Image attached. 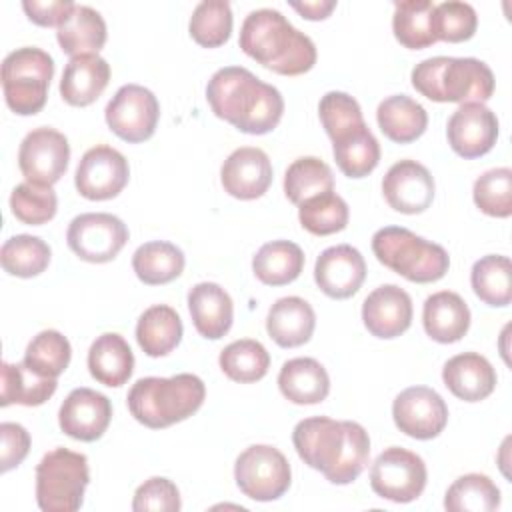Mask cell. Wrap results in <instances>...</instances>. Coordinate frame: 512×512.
Masks as SVG:
<instances>
[{"instance_id": "obj_1", "label": "cell", "mask_w": 512, "mask_h": 512, "mask_svg": "<svg viewBox=\"0 0 512 512\" xmlns=\"http://www.w3.org/2000/svg\"><path fill=\"white\" fill-rule=\"evenodd\" d=\"M292 442L304 464L338 486L354 482L364 472L370 456L368 432L352 420L304 418L294 426Z\"/></svg>"}, {"instance_id": "obj_2", "label": "cell", "mask_w": 512, "mask_h": 512, "mask_svg": "<svg viewBox=\"0 0 512 512\" xmlns=\"http://www.w3.org/2000/svg\"><path fill=\"white\" fill-rule=\"evenodd\" d=\"M212 112L244 134L272 132L284 112V98L272 84L262 82L242 66H224L206 86Z\"/></svg>"}, {"instance_id": "obj_3", "label": "cell", "mask_w": 512, "mask_h": 512, "mask_svg": "<svg viewBox=\"0 0 512 512\" xmlns=\"http://www.w3.org/2000/svg\"><path fill=\"white\" fill-rule=\"evenodd\" d=\"M238 44L258 64L282 76L304 74L316 64L312 38L272 8L252 10L244 18Z\"/></svg>"}, {"instance_id": "obj_4", "label": "cell", "mask_w": 512, "mask_h": 512, "mask_svg": "<svg viewBox=\"0 0 512 512\" xmlns=\"http://www.w3.org/2000/svg\"><path fill=\"white\" fill-rule=\"evenodd\" d=\"M206 398V386L196 374L170 378L148 376L132 384L126 396L130 414L144 426L158 430L192 416Z\"/></svg>"}, {"instance_id": "obj_5", "label": "cell", "mask_w": 512, "mask_h": 512, "mask_svg": "<svg viewBox=\"0 0 512 512\" xmlns=\"http://www.w3.org/2000/svg\"><path fill=\"white\" fill-rule=\"evenodd\" d=\"M412 86L432 102H480L494 94V74L478 58L434 56L418 62L410 74Z\"/></svg>"}, {"instance_id": "obj_6", "label": "cell", "mask_w": 512, "mask_h": 512, "mask_svg": "<svg viewBox=\"0 0 512 512\" xmlns=\"http://www.w3.org/2000/svg\"><path fill=\"white\" fill-rule=\"evenodd\" d=\"M372 252L380 264L410 282L440 280L450 268L448 252L402 226H384L372 236Z\"/></svg>"}, {"instance_id": "obj_7", "label": "cell", "mask_w": 512, "mask_h": 512, "mask_svg": "<svg viewBox=\"0 0 512 512\" xmlns=\"http://www.w3.org/2000/svg\"><path fill=\"white\" fill-rule=\"evenodd\" d=\"M88 482V458L68 448H54L36 466V502L44 512H76Z\"/></svg>"}, {"instance_id": "obj_8", "label": "cell", "mask_w": 512, "mask_h": 512, "mask_svg": "<svg viewBox=\"0 0 512 512\" xmlns=\"http://www.w3.org/2000/svg\"><path fill=\"white\" fill-rule=\"evenodd\" d=\"M54 76V60L36 46L12 50L2 62V90L8 108L20 116L40 112Z\"/></svg>"}, {"instance_id": "obj_9", "label": "cell", "mask_w": 512, "mask_h": 512, "mask_svg": "<svg viewBox=\"0 0 512 512\" xmlns=\"http://www.w3.org/2000/svg\"><path fill=\"white\" fill-rule=\"evenodd\" d=\"M234 478L244 496L256 502H270L290 488L292 470L278 448L254 444L236 458Z\"/></svg>"}, {"instance_id": "obj_10", "label": "cell", "mask_w": 512, "mask_h": 512, "mask_svg": "<svg viewBox=\"0 0 512 512\" xmlns=\"http://www.w3.org/2000/svg\"><path fill=\"white\" fill-rule=\"evenodd\" d=\"M428 472L424 460L406 448L390 446L378 454L370 468L372 490L390 502L406 504L426 488Z\"/></svg>"}, {"instance_id": "obj_11", "label": "cell", "mask_w": 512, "mask_h": 512, "mask_svg": "<svg viewBox=\"0 0 512 512\" xmlns=\"http://www.w3.org/2000/svg\"><path fill=\"white\" fill-rule=\"evenodd\" d=\"M108 128L124 142L148 140L160 118V104L152 90L140 84H124L116 90L104 110Z\"/></svg>"}, {"instance_id": "obj_12", "label": "cell", "mask_w": 512, "mask_h": 512, "mask_svg": "<svg viewBox=\"0 0 512 512\" xmlns=\"http://www.w3.org/2000/svg\"><path fill=\"white\" fill-rule=\"evenodd\" d=\"M126 224L108 212H88L76 216L66 232L70 250L86 262L104 264L118 256L128 242Z\"/></svg>"}, {"instance_id": "obj_13", "label": "cell", "mask_w": 512, "mask_h": 512, "mask_svg": "<svg viewBox=\"0 0 512 512\" xmlns=\"http://www.w3.org/2000/svg\"><path fill=\"white\" fill-rule=\"evenodd\" d=\"M70 160L66 136L54 128L42 126L24 136L18 150V166L26 182L52 186L56 184Z\"/></svg>"}, {"instance_id": "obj_14", "label": "cell", "mask_w": 512, "mask_h": 512, "mask_svg": "<svg viewBox=\"0 0 512 512\" xmlns=\"http://www.w3.org/2000/svg\"><path fill=\"white\" fill-rule=\"evenodd\" d=\"M130 178V166L122 152L98 144L84 152L78 162L74 184L80 196L88 200H110L118 196Z\"/></svg>"}, {"instance_id": "obj_15", "label": "cell", "mask_w": 512, "mask_h": 512, "mask_svg": "<svg viewBox=\"0 0 512 512\" xmlns=\"http://www.w3.org/2000/svg\"><path fill=\"white\" fill-rule=\"evenodd\" d=\"M392 418L400 432L416 440L436 438L448 422V406L442 396L428 386L402 390L392 404Z\"/></svg>"}, {"instance_id": "obj_16", "label": "cell", "mask_w": 512, "mask_h": 512, "mask_svg": "<svg viewBox=\"0 0 512 512\" xmlns=\"http://www.w3.org/2000/svg\"><path fill=\"white\" fill-rule=\"evenodd\" d=\"M452 150L466 158H480L488 154L498 140V118L480 102H466L450 116L446 128Z\"/></svg>"}, {"instance_id": "obj_17", "label": "cell", "mask_w": 512, "mask_h": 512, "mask_svg": "<svg viewBox=\"0 0 512 512\" xmlns=\"http://www.w3.org/2000/svg\"><path fill=\"white\" fill-rule=\"evenodd\" d=\"M434 178L430 170L416 160H398L388 168L382 180V192L390 208L402 214H420L434 200Z\"/></svg>"}, {"instance_id": "obj_18", "label": "cell", "mask_w": 512, "mask_h": 512, "mask_svg": "<svg viewBox=\"0 0 512 512\" xmlns=\"http://www.w3.org/2000/svg\"><path fill=\"white\" fill-rule=\"evenodd\" d=\"M112 420L110 400L92 388H74L58 410V424L74 440H98Z\"/></svg>"}, {"instance_id": "obj_19", "label": "cell", "mask_w": 512, "mask_h": 512, "mask_svg": "<svg viewBox=\"0 0 512 512\" xmlns=\"http://www.w3.org/2000/svg\"><path fill=\"white\" fill-rule=\"evenodd\" d=\"M366 278V262L360 250L350 244L326 248L314 264V280L318 288L334 298L344 300L354 296Z\"/></svg>"}, {"instance_id": "obj_20", "label": "cell", "mask_w": 512, "mask_h": 512, "mask_svg": "<svg viewBox=\"0 0 512 512\" xmlns=\"http://www.w3.org/2000/svg\"><path fill=\"white\" fill-rule=\"evenodd\" d=\"M220 182L230 196L238 200H256L272 184V162L260 148H236L220 168Z\"/></svg>"}, {"instance_id": "obj_21", "label": "cell", "mask_w": 512, "mask_h": 512, "mask_svg": "<svg viewBox=\"0 0 512 512\" xmlns=\"http://www.w3.org/2000/svg\"><path fill=\"white\" fill-rule=\"evenodd\" d=\"M412 298L396 284L374 288L362 304V322L376 338H396L412 324Z\"/></svg>"}, {"instance_id": "obj_22", "label": "cell", "mask_w": 512, "mask_h": 512, "mask_svg": "<svg viewBox=\"0 0 512 512\" xmlns=\"http://www.w3.org/2000/svg\"><path fill=\"white\" fill-rule=\"evenodd\" d=\"M444 386L464 402H480L496 388L494 366L478 352L452 356L442 368Z\"/></svg>"}, {"instance_id": "obj_23", "label": "cell", "mask_w": 512, "mask_h": 512, "mask_svg": "<svg viewBox=\"0 0 512 512\" xmlns=\"http://www.w3.org/2000/svg\"><path fill=\"white\" fill-rule=\"evenodd\" d=\"M188 310L194 328L208 340L222 338L234 318V304L230 294L216 282H200L188 292Z\"/></svg>"}, {"instance_id": "obj_24", "label": "cell", "mask_w": 512, "mask_h": 512, "mask_svg": "<svg viewBox=\"0 0 512 512\" xmlns=\"http://www.w3.org/2000/svg\"><path fill=\"white\" fill-rule=\"evenodd\" d=\"M110 80V64L98 54L68 60L60 80V96L70 106H88L100 98Z\"/></svg>"}, {"instance_id": "obj_25", "label": "cell", "mask_w": 512, "mask_h": 512, "mask_svg": "<svg viewBox=\"0 0 512 512\" xmlns=\"http://www.w3.org/2000/svg\"><path fill=\"white\" fill-rule=\"evenodd\" d=\"M316 314L300 296L278 298L266 316L268 336L282 348H296L312 338Z\"/></svg>"}, {"instance_id": "obj_26", "label": "cell", "mask_w": 512, "mask_h": 512, "mask_svg": "<svg viewBox=\"0 0 512 512\" xmlns=\"http://www.w3.org/2000/svg\"><path fill=\"white\" fill-rule=\"evenodd\" d=\"M422 324L426 334L440 342H458L470 328V308L460 294L440 290L426 298L422 308Z\"/></svg>"}, {"instance_id": "obj_27", "label": "cell", "mask_w": 512, "mask_h": 512, "mask_svg": "<svg viewBox=\"0 0 512 512\" xmlns=\"http://www.w3.org/2000/svg\"><path fill=\"white\" fill-rule=\"evenodd\" d=\"M278 388L294 404H320L330 392V376L314 358H292L280 368Z\"/></svg>"}, {"instance_id": "obj_28", "label": "cell", "mask_w": 512, "mask_h": 512, "mask_svg": "<svg viewBox=\"0 0 512 512\" xmlns=\"http://www.w3.org/2000/svg\"><path fill=\"white\" fill-rule=\"evenodd\" d=\"M88 370L104 386L118 388L126 384L134 370V354L128 342L116 332L100 334L88 350Z\"/></svg>"}, {"instance_id": "obj_29", "label": "cell", "mask_w": 512, "mask_h": 512, "mask_svg": "<svg viewBox=\"0 0 512 512\" xmlns=\"http://www.w3.org/2000/svg\"><path fill=\"white\" fill-rule=\"evenodd\" d=\"M376 120L382 134L398 144L420 138L428 126V114L422 104L406 94L384 98L376 108Z\"/></svg>"}, {"instance_id": "obj_30", "label": "cell", "mask_w": 512, "mask_h": 512, "mask_svg": "<svg viewBox=\"0 0 512 512\" xmlns=\"http://www.w3.org/2000/svg\"><path fill=\"white\" fill-rule=\"evenodd\" d=\"M106 22L102 14L90 6L76 4L68 18L58 26L56 40L68 56L98 54L106 44Z\"/></svg>"}, {"instance_id": "obj_31", "label": "cell", "mask_w": 512, "mask_h": 512, "mask_svg": "<svg viewBox=\"0 0 512 512\" xmlns=\"http://www.w3.org/2000/svg\"><path fill=\"white\" fill-rule=\"evenodd\" d=\"M182 332V320L168 304H154L146 308L136 324L138 346L152 358L170 354L180 344Z\"/></svg>"}, {"instance_id": "obj_32", "label": "cell", "mask_w": 512, "mask_h": 512, "mask_svg": "<svg viewBox=\"0 0 512 512\" xmlns=\"http://www.w3.org/2000/svg\"><path fill=\"white\" fill-rule=\"evenodd\" d=\"M332 152L338 168L348 178H364L380 162V144L366 122L336 136Z\"/></svg>"}, {"instance_id": "obj_33", "label": "cell", "mask_w": 512, "mask_h": 512, "mask_svg": "<svg viewBox=\"0 0 512 512\" xmlns=\"http://www.w3.org/2000/svg\"><path fill=\"white\" fill-rule=\"evenodd\" d=\"M58 388L56 378H46L28 368L24 362L10 364L2 362L0 368V404H22L40 406Z\"/></svg>"}, {"instance_id": "obj_34", "label": "cell", "mask_w": 512, "mask_h": 512, "mask_svg": "<svg viewBox=\"0 0 512 512\" xmlns=\"http://www.w3.org/2000/svg\"><path fill=\"white\" fill-rule=\"evenodd\" d=\"M304 268V252L290 240H272L260 246L252 258L256 278L266 286H284L294 282Z\"/></svg>"}, {"instance_id": "obj_35", "label": "cell", "mask_w": 512, "mask_h": 512, "mask_svg": "<svg viewBox=\"0 0 512 512\" xmlns=\"http://www.w3.org/2000/svg\"><path fill=\"white\" fill-rule=\"evenodd\" d=\"M184 252L166 240L144 242L132 254V268L140 282L148 286L168 284L176 280L184 270Z\"/></svg>"}, {"instance_id": "obj_36", "label": "cell", "mask_w": 512, "mask_h": 512, "mask_svg": "<svg viewBox=\"0 0 512 512\" xmlns=\"http://www.w3.org/2000/svg\"><path fill=\"white\" fill-rule=\"evenodd\" d=\"M434 8L436 4L430 0L394 2L392 30L396 40L410 50H422L438 42L434 34Z\"/></svg>"}, {"instance_id": "obj_37", "label": "cell", "mask_w": 512, "mask_h": 512, "mask_svg": "<svg viewBox=\"0 0 512 512\" xmlns=\"http://www.w3.org/2000/svg\"><path fill=\"white\" fill-rule=\"evenodd\" d=\"M474 294L488 306H508L512 300V264L508 256L488 254L474 262L470 272Z\"/></svg>"}, {"instance_id": "obj_38", "label": "cell", "mask_w": 512, "mask_h": 512, "mask_svg": "<svg viewBox=\"0 0 512 512\" xmlns=\"http://www.w3.org/2000/svg\"><path fill=\"white\" fill-rule=\"evenodd\" d=\"M330 190H334L332 170L316 156L296 158L284 174V194L296 206Z\"/></svg>"}, {"instance_id": "obj_39", "label": "cell", "mask_w": 512, "mask_h": 512, "mask_svg": "<svg viewBox=\"0 0 512 512\" xmlns=\"http://www.w3.org/2000/svg\"><path fill=\"white\" fill-rule=\"evenodd\" d=\"M500 506V490L486 474H464L456 478L444 496L450 512H492Z\"/></svg>"}, {"instance_id": "obj_40", "label": "cell", "mask_w": 512, "mask_h": 512, "mask_svg": "<svg viewBox=\"0 0 512 512\" xmlns=\"http://www.w3.org/2000/svg\"><path fill=\"white\" fill-rule=\"evenodd\" d=\"M222 372L240 384H250L266 376L270 368L268 350L252 338H242L230 342L218 358Z\"/></svg>"}, {"instance_id": "obj_41", "label": "cell", "mask_w": 512, "mask_h": 512, "mask_svg": "<svg viewBox=\"0 0 512 512\" xmlns=\"http://www.w3.org/2000/svg\"><path fill=\"white\" fill-rule=\"evenodd\" d=\"M50 246L30 234H16L2 244L0 262L4 272L18 278H32L42 274L50 264Z\"/></svg>"}, {"instance_id": "obj_42", "label": "cell", "mask_w": 512, "mask_h": 512, "mask_svg": "<svg viewBox=\"0 0 512 512\" xmlns=\"http://www.w3.org/2000/svg\"><path fill=\"white\" fill-rule=\"evenodd\" d=\"M348 216V204L334 190L312 196L298 206V220L302 228L316 236H328L344 230Z\"/></svg>"}, {"instance_id": "obj_43", "label": "cell", "mask_w": 512, "mask_h": 512, "mask_svg": "<svg viewBox=\"0 0 512 512\" xmlns=\"http://www.w3.org/2000/svg\"><path fill=\"white\" fill-rule=\"evenodd\" d=\"M72 348L64 334L58 330L38 332L26 346L24 364L46 378H58L70 364Z\"/></svg>"}, {"instance_id": "obj_44", "label": "cell", "mask_w": 512, "mask_h": 512, "mask_svg": "<svg viewBox=\"0 0 512 512\" xmlns=\"http://www.w3.org/2000/svg\"><path fill=\"white\" fill-rule=\"evenodd\" d=\"M190 36L204 48L222 46L232 32V8L226 0H204L200 2L188 24Z\"/></svg>"}, {"instance_id": "obj_45", "label": "cell", "mask_w": 512, "mask_h": 512, "mask_svg": "<svg viewBox=\"0 0 512 512\" xmlns=\"http://www.w3.org/2000/svg\"><path fill=\"white\" fill-rule=\"evenodd\" d=\"M58 198L52 186L22 182L10 194L12 214L30 226H40L56 216Z\"/></svg>"}, {"instance_id": "obj_46", "label": "cell", "mask_w": 512, "mask_h": 512, "mask_svg": "<svg viewBox=\"0 0 512 512\" xmlns=\"http://www.w3.org/2000/svg\"><path fill=\"white\" fill-rule=\"evenodd\" d=\"M472 198L484 214L508 218L512 214V170L502 166L480 174L474 182Z\"/></svg>"}, {"instance_id": "obj_47", "label": "cell", "mask_w": 512, "mask_h": 512, "mask_svg": "<svg viewBox=\"0 0 512 512\" xmlns=\"http://www.w3.org/2000/svg\"><path fill=\"white\" fill-rule=\"evenodd\" d=\"M478 16L468 2L448 0L434 8V34L436 40L464 42L476 32Z\"/></svg>"}, {"instance_id": "obj_48", "label": "cell", "mask_w": 512, "mask_h": 512, "mask_svg": "<svg viewBox=\"0 0 512 512\" xmlns=\"http://www.w3.org/2000/svg\"><path fill=\"white\" fill-rule=\"evenodd\" d=\"M318 114H320V122L326 130V134L330 136V140H334L342 132L364 122L362 108L356 102V98H352L346 92H338V90L326 92L322 96V100L318 104Z\"/></svg>"}, {"instance_id": "obj_49", "label": "cell", "mask_w": 512, "mask_h": 512, "mask_svg": "<svg viewBox=\"0 0 512 512\" xmlns=\"http://www.w3.org/2000/svg\"><path fill=\"white\" fill-rule=\"evenodd\" d=\"M180 506L182 502H180V492L176 484L162 476L148 478L144 484H140L132 500L134 512H148V510L176 512L180 510Z\"/></svg>"}, {"instance_id": "obj_50", "label": "cell", "mask_w": 512, "mask_h": 512, "mask_svg": "<svg viewBox=\"0 0 512 512\" xmlns=\"http://www.w3.org/2000/svg\"><path fill=\"white\" fill-rule=\"evenodd\" d=\"M2 436V456H0V470L8 472L22 464L30 450V434L22 424L16 422H2L0 424Z\"/></svg>"}, {"instance_id": "obj_51", "label": "cell", "mask_w": 512, "mask_h": 512, "mask_svg": "<svg viewBox=\"0 0 512 512\" xmlns=\"http://www.w3.org/2000/svg\"><path fill=\"white\" fill-rule=\"evenodd\" d=\"M74 2L72 0H48V2H40V0H24L22 8L26 12V16L38 24V26H60L68 14L74 10Z\"/></svg>"}, {"instance_id": "obj_52", "label": "cell", "mask_w": 512, "mask_h": 512, "mask_svg": "<svg viewBox=\"0 0 512 512\" xmlns=\"http://www.w3.org/2000/svg\"><path fill=\"white\" fill-rule=\"evenodd\" d=\"M296 12L302 14V18L308 20H324L328 14L336 8L334 0H314V2H292L290 4Z\"/></svg>"}]
</instances>
